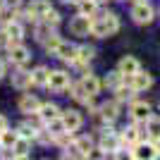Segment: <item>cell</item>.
<instances>
[{
    "mask_svg": "<svg viewBox=\"0 0 160 160\" xmlns=\"http://www.w3.org/2000/svg\"><path fill=\"white\" fill-rule=\"evenodd\" d=\"M117 31H120V17L115 12H103L91 19V33L96 38H108Z\"/></svg>",
    "mask_w": 160,
    "mask_h": 160,
    "instance_id": "6da1fadb",
    "label": "cell"
},
{
    "mask_svg": "<svg viewBox=\"0 0 160 160\" xmlns=\"http://www.w3.org/2000/svg\"><path fill=\"white\" fill-rule=\"evenodd\" d=\"M129 155H132L134 160H153V158H160L155 143H153V141H143V139L129 148Z\"/></svg>",
    "mask_w": 160,
    "mask_h": 160,
    "instance_id": "7a4b0ae2",
    "label": "cell"
},
{
    "mask_svg": "<svg viewBox=\"0 0 160 160\" xmlns=\"http://www.w3.org/2000/svg\"><path fill=\"white\" fill-rule=\"evenodd\" d=\"M72 86V79H69V74L65 69H53V72L48 74V88L55 91V93H62L67 88Z\"/></svg>",
    "mask_w": 160,
    "mask_h": 160,
    "instance_id": "3957f363",
    "label": "cell"
},
{
    "mask_svg": "<svg viewBox=\"0 0 160 160\" xmlns=\"http://www.w3.org/2000/svg\"><path fill=\"white\" fill-rule=\"evenodd\" d=\"M155 17V10L151 7V2H134L132 7V19L136 22V24H151Z\"/></svg>",
    "mask_w": 160,
    "mask_h": 160,
    "instance_id": "277c9868",
    "label": "cell"
},
{
    "mask_svg": "<svg viewBox=\"0 0 160 160\" xmlns=\"http://www.w3.org/2000/svg\"><path fill=\"white\" fill-rule=\"evenodd\" d=\"M100 151H105L108 155H115L117 151H122L120 148V134H115L110 127H105L103 134H100Z\"/></svg>",
    "mask_w": 160,
    "mask_h": 160,
    "instance_id": "5b68a950",
    "label": "cell"
},
{
    "mask_svg": "<svg viewBox=\"0 0 160 160\" xmlns=\"http://www.w3.org/2000/svg\"><path fill=\"white\" fill-rule=\"evenodd\" d=\"M124 84H129L136 93H141V91H146V88L153 86V77L148 72H143V69H139V72L132 74V77H124Z\"/></svg>",
    "mask_w": 160,
    "mask_h": 160,
    "instance_id": "8992f818",
    "label": "cell"
},
{
    "mask_svg": "<svg viewBox=\"0 0 160 160\" xmlns=\"http://www.w3.org/2000/svg\"><path fill=\"white\" fill-rule=\"evenodd\" d=\"M77 53H79V46H74V43H69V41H60L53 55H55V58H60L62 62L74 65V62H77Z\"/></svg>",
    "mask_w": 160,
    "mask_h": 160,
    "instance_id": "52a82bcc",
    "label": "cell"
},
{
    "mask_svg": "<svg viewBox=\"0 0 160 160\" xmlns=\"http://www.w3.org/2000/svg\"><path fill=\"white\" fill-rule=\"evenodd\" d=\"M48 10H50V2H48V0H31V5H29L27 12H24V19L27 22H41Z\"/></svg>",
    "mask_w": 160,
    "mask_h": 160,
    "instance_id": "ba28073f",
    "label": "cell"
},
{
    "mask_svg": "<svg viewBox=\"0 0 160 160\" xmlns=\"http://www.w3.org/2000/svg\"><path fill=\"white\" fill-rule=\"evenodd\" d=\"M7 53H10V62L17 67H24L29 62V58H31V53H29V48L27 46H22V41L19 43H12V46L7 48Z\"/></svg>",
    "mask_w": 160,
    "mask_h": 160,
    "instance_id": "9c48e42d",
    "label": "cell"
},
{
    "mask_svg": "<svg viewBox=\"0 0 160 160\" xmlns=\"http://www.w3.org/2000/svg\"><path fill=\"white\" fill-rule=\"evenodd\" d=\"M62 122H65L67 132H77V129H81V124H84V117H81L79 110H74V108H67V110H62L60 112Z\"/></svg>",
    "mask_w": 160,
    "mask_h": 160,
    "instance_id": "30bf717a",
    "label": "cell"
},
{
    "mask_svg": "<svg viewBox=\"0 0 160 160\" xmlns=\"http://www.w3.org/2000/svg\"><path fill=\"white\" fill-rule=\"evenodd\" d=\"M91 19H93V17L77 14V17L69 22V31H72L74 36H88V33H91Z\"/></svg>",
    "mask_w": 160,
    "mask_h": 160,
    "instance_id": "8fae6325",
    "label": "cell"
},
{
    "mask_svg": "<svg viewBox=\"0 0 160 160\" xmlns=\"http://www.w3.org/2000/svg\"><path fill=\"white\" fill-rule=\"evenodd\" d=\"M129 115H132L134 122H146L148 117H151V105H148L146 100H132Z\"/></svg>",
    "mask_w": 160,
    "mask_h": 160,
    "instance_id": "7c38bea8",
    "label": "cell"
},
{
    "mask_svg": "<svg viewBox=\"0 0 160 160\" xmlns=\"http://www.w3.org/2000/svg\"><path fill=\"white\" fill-rule=\"evenodd\" d=\"M139 69H141V65L134 55H124L120 60V65H117V72H120L122 77H132V74H136Z\"/></svg>",
    "mask_w": 160,
    "mask_h": 160,
    "instance_id": "4fadbf2b",
    "label": "cell"
},
{
    "mask_svg": "<svg viewBox=\"0 0 160 160\" xmlns=\"http://www.w3.org/2000/svg\"><path fill=\"white\" fill-rule=\"evenodd\" d=\"M79 84L84 86V91H86L88 96H93V98L100 93V86H103V84H100V79L96 77V74H91V72H88V74H84Z\"/></svg>",
    "mask_w": 160,
    "mask_h": 160,
    "instance_id": "5bb4252c",
    "label": "cell"
},
{
    "mask_svg": "<svg viewBox=\"0 0 160 160\" xmlns=\"http://www.w3.org/2000/svg\"><path fill=\"white\" fill-rule=\"evenodd\" d=\"M38 108H41V100L36 98V96L24 93V96L19 98V110H22V112H27V115H36V112H38Z\"/></svg>",
    "mask_w": 160,
    "mask_h": 160,
    "instance_id": "9a60e30c",
    "label": "cell"
},
{
    "mask_svg": "<svg viewBox=\"0 0 160 160\" xmlns=\"http://www.w3.org/2000/svg\"><path fill=\"white\" fill-rule=\"evenodd\" d=\"M60 108L55 105V103H41V108H38V117H41V122L46 124V122H50V120H55V117H60Z\"/></svg>",
    "mask_w": 160,
    "mask_h": 160,
    "instance_id": "2e32d148",
    "label": "cell"
},
{
    "mask_svg": "<svg viewBox=\"0 0 160 160\" xmlns=\"http://www.w3.org/2000/svg\"><path fill=\"white\" fill-rule=\"evenodd\" d=\"M12 151V158H27L29 151H31V139H27V136H19V139L14 141V146L10 148Z\"/></svg>",
    "mask_w": 160,
    "mask_h": 160,
    "instance_id": "e0dca14e",
    "label": "cell"
},
{
    "mask_svg": "<svg viewBox=\"0 0 160 160\" xmlns=\"http://www.w3.org/2000/svg\"><path fill=\"white\" fill-rule=\"evenodd\" d=\"M5 31H7V36H10V41H12V43H19V41L24 38V24H22V22H17V19L7 22V24H5Z\"/></svg>",
    "mask_w": 160,
    "mask_h": 160,
    "instance_id": "ac0fdd59",
    "label": "cell"
},
{
    "mask_svg": "<svg viewBox=\"0 0 160 160\" xmlns=\"http://www.w3.org/2000/svg\"><path fill=\"white\" fill-rule=\"evenodd\" d=\"M98 115L110 124V122H115L120 117V108H117V103H103V105L98 108Z\"/></svg>",
    "mask_w": 160,
    "mask_h": 160,
    "instance_id": "d6986e66",
    "label": "cell"
},
{
    "mask_svg": "<svg viewBox=\"0 0 160 160\" xmlns=\"http://www.w3.org/2000/svg\"><path fill=\"white\" fill-rule=\"evenodd\" d=\"M12 86L19 88V91L29 88V86H31V72H27V69H17V72L12 74Z\"/></svg>",
    "mask_w": 160,
    "mask_h": 160,
    "instance_id": "ffe728a7",
    "label": "cell"
},
{
    "mask_svg": "<svg viewBox=\"0 0 160 160\" xmlns=\"http://www.w3.org/2000/svg\"><path fill=\"white\" fill-rule=\"evenodd\" d=\"M93 55H96V48L79 46V53H77V62H74V65H77V67H86L88 62L93 60Z\"/></svg>",
    "mask_w": 160,
    "mask_h": 160,
    "instance_id": "44dd1931",
    "label": "cell"
},
{
    "mask_svg": "<svg viewBox=\"0 0 160 160\" xmlns=\"http://www.w3.org/2000/svg\"><path fill=\"white\" fill-rule=\"evenodd\" d=\"M146 136L151 141H158L160 139V117L151 115V117L146 120Z\"/></svg>",
    "mask_w": 160,
    "mask_h": 160,
    "instance_id": "7402d4cb",
    "label": "cell"
},
{
    "mask_svg": "<svg viewBox=\"0 0 160 160\" xmlns=\"http://www.w3.org/2000/svg\"><path fill=\"white\" fill-rule=\"evenodd\" d=\"M74 5H77V12L86 14V17H96V12H98V5L93 0H77Z\"/></svg>",
    "mask_w": 160,
    "mask_h": 160,
    "instance_id": "603a6c76",
    "label": "cell"
},
{
    "mask_svg": "<svg viewBox=\"0 0 160 160\" xmlns=\"http://www.w3.org/2000/svg\"><path fill=\"white\" fill-rule=\"evenodd\" d=\"M46 129L50 132V136H53V139H58V136H62V134L67 132V127H65V122H62V117H55V120L46 122Z\"/></svg>",
    "mask_w": 160,
    "mask_h": 160,
    "instance_id": "cb8c5ba5",
    "label": "cell"
},
{
    "mask_svg": "<svg viewBox=\"0 0 160 160\" xmlns=\"http://www.w3.org/2000/svg\"><path fill=\"white\" fill-rule=\"evenodd\" d=\"M48 74H50V69L36 67V69L31 72V84L33 86H48Z\"/></svg>",
    "mask_w": 160,
    "mask_h": 160,
    "instance_id": "d4e9b609",
    "label": "cell"
},
{
    "mask_svg": "<svg viewBox=\"0 0 160 160\" xmlns=\"http://www.w3.org/2000/svg\"><path fill=\"white\" fill-rule=\"evenodd\" d=\"M17 139H19V134H17V132H10V127L2 129V132H0V148L10 151V148L14 146V141H17Z\"/></svg>",
    "mask_w": 160,
    "mask_h": 160,
    "instance_id": "484cf974",
    "label": "cell"
},
{
    "mask_svg": "<svg viewBox=\"0 0 160 160\" xmlns=\"http://www.w3.org/2000/svg\"><path fill=\"white\" fill-rule=\"evenodd\" d=\"M134 93H136V91H134L129 84H120V86L115 88V98H117V100H129V103H132Z\"/></svg>",
    "mask_w": 160,
    "mask_h": 160,
    "instance_id": "4316f807",
    "label": "cell"
},
{
    "mask_svg": "<svg viewBox=\"0 0 160 160\" xmlns=\"http://www.w3.org/2000/svg\"><path fill=\"white\" fill-rule=\"evenodd\" d=\"M74 143H77V148H79L81 158H88V155H91V151H93V141L88 139V136H79Z\"/></svg>",
    "mask_w": 160,
    "mask_h": 160,
    "instance_id": "83f0119b",
    "label": "cell"
},
{
    "mask_svg": "<svg viewBox=\"0 0 160 160\" xmlns=\"http://www.w3.org/2000/svg\"><path fill=\"white\" fill-rule=\"evenodd\" d=\"M55 33V27H50V24H46V22H41V24H36V41H43L46 38H50Z\"/></svg>",
    "mask_w": 160,
    "mask_h": 160,
    "instance_id": "f1b7e54d",
    "label": "cell"
},
{
    "mask_svg": "<svg viewBox=\"0 0 160 160\" xmlns=\"http://www.w3.org/2000/svg\"><path fill=\"white\" fill-rule=\"evenodd\" d=\"M100 84H103V86H108V88H112V91H115V88L120 86V84H124V77H122L120 72H110V74L105 77V79L100 81Z\"/></svg>",
    "mask_w": 160,
    "mask_h": 160,
    "instance_id": "f546056e",
    "label": "cell"
},
{
    "mask_svg": "<svg viewBox=\"0 0 160 160\" xmlns=\"http://www.w3.org/2000/svg\"><path fill=\"white\" fill-rule=\"evenodd\" d=\"M36 132H38V129L33 127L31 122H22L19 127H17V134H19V136H27V139H31V141H33V136H36Z\"/></svg>",
    "mask_w": 160,
    "mask_h": 160,
    "instance_id": "4dcf8cb0",
    "label": "cell"
},
{
    "mask_svg": "<svg viewBox=\"0 0 160 160\" xmlns=\"http://www.w3.org/2000/svg\"><path fill=\"white\" fill-rule=\"evenodd\" d=\"M41 22H46V24H50V27H58V24H60V12L50 7V10L43 14V19H41Z\"/></svg>",
    "mask_w": 160,
    "mask_h": 160,
    "instance_id": "1f68e13d",
    "label": "cell"
},
{
    "mask_svg": "<svg viewBox=\"0 0 160 160\" xmlns=\"http://www.w3.org/2000/svg\"><path fill=\"white\" fill-rule=\"evenodd\" d=\"M12 19H14V7H10V5L0 7V22L7 24V22H12Z\"/></svg>",
    "mask_w": 160,
    "mask_h": 160,
    "instance_id": "d6a6232c",
    "label": "cell"
},
{
    "mask_svg": "<svg viewBox=\"0 0 160 160\" xmlns=\"http://www.w3.org/2000/svg\"><path fill=\"white\" fill-rule=\"evenodd\" d=\"M60 36H58V33H53V36H50V38H46V41H43V46H46V50H48V53H50V55H53L55 53V48H58V43H60Z\"/></svg>",
    "mask_w": 160,
    "mask_h": 160,
    "instance_id": "836d02e7",
    "label": "cell"
},
{
    "mask_svg": "<svg viewBox=\"0 0 160 160\" xmlns=\"http://www.w3.org/2000/svg\"><path fill=\"white\" fill-rule=\"evenodd\" d=\"M12 46V41H10V36H7L5 29H0V48H10Z\"/></svg>",
    "mask_w": 160,
    "mask_h": 160,
    "instance_id": "e575fe53",
    "label": "cell"
},
{
    "mask_svg": "<svg viewBox=\"0 0 160 160\" xmlns=\"http://www.w3.org/2000/svg\"><path fill=\"white\" fill-rule=\"evenodd\" d=\"M5 5H10V7H14V10H17V7L22 5V0H5Z\"/></svg>",
    "mask_w": 160,
    "mask_h": 160,
    "instance_id": "d590c367",
    "label": "cell"
},
{
    "mask_svg": "<svg viewBox=\"0 0 160 160\" xmlns=\"http://www.w3.org/2000/svg\"><path fill=\"white\" fill-rule=\"evenodd\" d=\"M2 129H7V117L5 115H0V132H2Z\"/></svg>",
    "mask_w": 160,
    "mask_h": 160,
    "instance_id": "8d00e7d4",
    "label": "cell"
},
{
    "mask_svg": "<svg viewBox=\"0 0 160 160\" xmlns=\"http://www.w3.org/2000/svg\"><path fill=\"white\" fill-rule=\"evenodd\" d=\"M2 77H5V62L0 60V79H2Z\"/></svg>",
    "mask_w": 160,
    "mask_h": 160,
    "instance_id": "74e56055",
    "label": "cell"
},
{
    "mask_svg": "<svg viewBox=\"0 0 160 160\" xmlns=\"http://www.w3.org/2000/svg\"><path fill=\"white\" fill-rule=\"evenodd\" d=\"M93 2H96V5H103V2H105V0H93Z\"/></svg>",
    "mask_w": 160,
    "mask_h": 160,
    "instance_id": "f35d334b",
    "label": "cell"
},
{
    "mask_svg": "<svg viewBox=\"0 0 160 160\" xmlns=\"http://www.w3.org/2000/svg\"><path fill=\"white\" fill-rule=\"evenodd\" d=\"M134 2H146V0H134Z\"/></svg>",
    "mask_w": 160,
    "mask_h": 160,
    "instance_id": "ab89813d",
    "label": "cell"
}]
</instances>
